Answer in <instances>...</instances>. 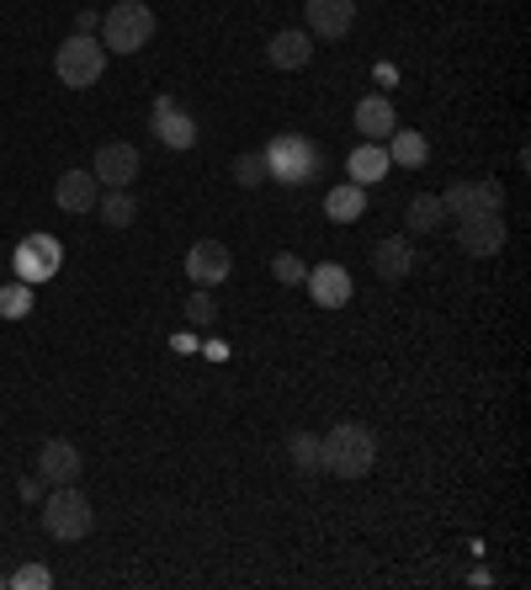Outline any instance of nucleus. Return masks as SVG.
Here are the masks:
<instances>
[{
  "label": "nucleus",
  "mask_w": 531,
  "mask_h": 590,
  "mask_svg": "<svg viewBox=\"0 0 531 590\" xmlns=\"http://www.w3.org/2000/svg\"><path fill=\"white\" fill-rule=\"evenodd\" d=\"M351 128H357L362 139H372V144H383L388 133L399 128V112H393V101L388 97H362L357 101V112H351Z\"/></svg>",
  "instance_id": "nucleus-17"
},
{
  "label": "nucleus",
  "mask_w": 531,
  "mask_h": 590,
  "mask_svg": "<svg viewBox=\"0 0 531 590\" xmlns=\"http://www.w3.org/2000/svg\"><path fill=\"white\" fill-rule=\"evenodd\" d=\"M43 527H49V538H59V542H80L97 527V506L80 494V484H53V490L43 494Z\"/></svg>",
  "instance_id": "nucleus-3"
},
{
  "label": "nucleus",
  "mask_w": 531,
  "mask_h": 590,
  "mask_svg": "<svg viewBox=\"0 0 531 590\" xmlns=\"http://www.w3.org/2000/svg\"><path fill=\"white\" fill-rule=\"evenodd\" d=\"M372 271L383 277V282H404L414 271V240L410 234H388L372 246Z\"/></svg>",
  "instance_id": "nucleus-16"
},
{
  "label": "nucleus",
  "mask_w": 531,
  "mask_h": 590,
  "mask_svg": "<svg viewBox=\"0 0 531 590\" xmlns=\"http://www.w3.org/2000/svg\"><path fill=\"white\" fill-rule=\"evenodd\" d=\"M404 223H410V234H435V229L447 223L441 192H420V197H410V208H404Z\"/></svg>",
  "instance_id": "nucleus-23"
},
{
  "label": "nucleus",
  "mask_w": 531,
  "mask_h": 590,
  "mask_svg": "<svg viewBox=\"0 0 531 590\" xmlns=\"http://www.w3.org/2000/svg\"><path fill=\"white\" fill-rule=\"evenodd\" d=\"M345 176H351L357 187H378V181H388V176H393V160H388L383 144L362 139V144L351 149V160H345Z\"/></svg>",
  "instance_id": "nucleus-18"
},
{
  "label": "nucleus",
  "mask_w": 531,
  "mask_h": 590,
  "mask_svg": "<svg viewBox=\"0 0 531 590\" xmlns=\"http://www.w3.org/2000/svg\"><path fill=\"white\" fill-rule=\"evenodd\" d=\"M441 208L452 219H473V213H505V187L494 176H479V181H452L441 192Z\"/></svg>",
  "instance_id": "nucleus-6"
},
{
  "label": "nucleus",
  "mask_w": 531,
  "mask_h": 590,
  "mask_svg": "<svg viewBox=\"0 0 531 590\" xmlns=\"http://www.w3.org/2000/svg\"><path fill=\"white\" fill-rule=\"evenodd\" d=\"M91 176H97L101 187H133V176H139V149L128 144V139L101 144L97 160H91Z\"/></svg>",
  "instance_id": "nucleus-14"
},
{
  "label": "nucleus",
  "mask_w": 531,
  "mask_h": 590,
  "mask_svg": "<svg viewBox=\"0 0 531 590\" xmlns=\"http://www.w3.org/2000/svg\"><path fill=\"white\" fill-rule=\"evenodd\" d=\"M149 123H154V139H160L166 149H192L197 144V118H192V112H181L176 97H154Z\"/></svg>",
  "instance_id": "nucleus-10"
},
{
  "label": "nucleus",
  "mask_w": 531,
  "mask_h": 590,
  "mask_svg": "<svg viewBox=\"0 0 531 590\" xmlns=\"http://www.w3.org/2000/svg\"><path fill=\"white\" fill-rule=\"evenodd\" d=\"M17 490H22V500H43V494H49V484H43V473H27Z\"/></svg>",
  "instance_id": "nucleus-31"
},
{
  "label": "nucleus",
  "mask_w": 531,
  "mask_h": 590,
  "mask_svg": "<svg viewBox=\"0 0 531 590\" xmlns=\"http://www.w3.org/2000/svg\"><path fill=\"white\" fill-rule=\"evenodd\" d=\"M324 213H330L335 223H357L367 213V187H357V181L330 187V197H324Z\"/></svg>",
  "instance_id": "nucleus-24"
},
{
  "label": "nucleus",
  "mask_w": 531,
  "mask_h": 590,
  "mask_svg": "<svg viewBox=\"0 0 531 590\" xmlns=\"http://www.w3.org/2000/svg\"><path fill=\"white\" fill-rule=\"evenodd\" d=\"M261 154H266L271 181H282V187H309V181L324 171V149H319L314 139H303V133H277Z\"/></svg>",
  "instance_id": "nucleus-2"
},
{
  "label": "nucleus",
  "mask_w": 531,
  "mask_h": 590,
  "mask_svg": "<svg viewBox=\"0 0 531 590\" xmlns=\"http://www.w3.org/2000/svg\"><path fill=\"white\" fill-rule=\"evenodd\" d=\"M97 197H101V181L91 171H64L53 181L59 213H97Z\"/></svg>",
  "instance_id": "nucleus-15"
},
{
  "label": "nucleus",
  "mask_w": 531,
  "mask_h": 590,
  "mask_svg": "<svg viewBox=\"0 0 531 590\" xmlns=\"http://www.w3.org/2000/svg\"><path fill=\"white\" fill-rule=\"evenodd\" d=\"M229 271H234V256L223 240H197L187 250V277H192L197 288H218V282H229Z\"/></svg>",
  "instance_id": "nucleus-11"
},
{
  "label": "nucleus",
  "mask_w": 531,
  "mask_h": 590,
  "mask_svg": "<svg viewBox=\"0 0 531 590\" xmlns=\"http://www.w3.org/2000/svg\"><path fill=\"white\" fill-rule=\"evenodd\" d=\"M6 586H17V590H49L53 586V569L49 564H22Z\"/></svg>",
  "instance_id": "nucleus-27"
},
{
  "label": "nucleus",
  "mask_w": 531,
  "mask_h": 590,
  "mask_svg": "<svg viewBox=\"0 0 531 590\" xmlns=\"http://www.w3.org/2000/svg\"><path fill=\"white\" fill-rule=\"evenodd\" d=\"M187 320L192 324H213L218 320V303L208 298V288H197V293L187 298Z\"/></svg>",
  "instance_id": "nucleus-29"
},
{
  "label": "nucleus",
  "mask_w": 531,
  "mask_h": 590,
  "mask_svg": "<svg viewBox=\"0 0 531 590\" xmlns=\"http://www.w3.org/2000/svg\"><path fill=\"white\" fill-rule=\"evenodd\" d=\"M0 586H6V580H0Z\"/></svg>",
  "instance_id": "nucleus-32"
},
{
  "label": "nucleus",
  "mask_w": 531,
  "mask_h": 590,
  "mask_svg": "<svg viewBox=\"0 0 531 590\" xmlns=\"http://www.w3.org/2000/svg\"><path fill=\"white\" fill-rule=\"evenodd\" d=\"M107 70V49H101V38H86V32H70L59 53H53V74H59V86H70V91H91Z\"/></svg>",
  "instance_id": "nucleus-5"
},
{
  "label": "nucleus",
  "mask_w": 531,
  "mask_h": 590,
  "mask_svg": "<svg viewBox=\"0 0 531 590\" xmlns=\"http://www.w3.org/2000/svg\"><path fill=\"white\" fill-rule=\"evenodd\" d=\"M319 442H324V473H335V479H362L378 463V437L362 420H340Z\"/></svg>",
  "instance_id": "nucleus-1"
},
{
  "label": "nucleus",
  "mask_w": 531,
  "mask_h": 590,
  "mask_svg": "<svg viewBox=\"0 0 531 590\" xmlns=\"http://www.w3.org/2000/svg\"><path fill=\"white\" fill-rule=\"evenodd\" d=\"M288 458H292V468H298L303 479L324 473V442H319V431H292V437H288Z\"/></svg>",
  "instance_id": "nucleus-22"
},
{
  "label": "nucleus",
  "mask_w": 531,
  "mask_h": 590,
  "mask_svg": "<svg viewBox=\"0 0 531 590\" xmlns=\"http://www.w3.org/2000/svg\"><path fill=\"white\" fill-rule=\"evenodd\" d=\"M303 288H309V298H314L319 309H345V303H351V293H357L351 271L335 267V261H324V267H309Z\"/></svg>",
  "instance_id": "nucleus-13"
},
{
  "label": "nucleus",
  "mask_w": 531,
  "mask_h": 590,
  "mask_svg": "<svg viewBox=\"0 0 531 590\" xmlns=\"http://www.w3.org/2000/svg\"><path fill=\"white\" fill-rule=\"evenodd\" d=\"M266 59H271L277 70H303V64L314 59V38H309L303 27H288V32H277V38L266 43Z\"/></svg>",
  "instance_id": "nucleus-20"
},
{
  "label": "nucleus",
  "mask_w": 531,
  "mask_h": 590,
  "mask_svg": "<svg viewBox=\"0 0 531 590\" xmlns=\"http://www.w3.org/2000/svg\"><path fill=\"white\" fill-rule=\"evenodd\" d=\"M505 213H473V219H458V246L462 256H479V261H489V256H500L505 250Z\"/></svg>",
  "instance_id": "nucleus-8"
},
{
  "label": "nucleus",
  "mask_w": 531,
  "mask_h": 590,
  "mask_svg": "<svg viewBox=\"0 0 531 590\" xmlns=\"http://www.w3.org/2000/svg\"><path fill=\"white\" fill-rule=\"evenodd\" d=\"M383 149H388V160H393V171H420L431 160V139L420 128H393L383 139Z\"/></svg>",
  "instance_id": "nucleus-19"
},
{
  "label": "nucleus",
  "mask_w": 531,
  "mask_h": 590,
  "mask_svg": "<svg viewBox=\"0 0 531 590\" xmlns=\"http://www.w3.org/2000/svg\"><path fill=\"white\" fill-rule=\"evenodd\" d=\"M22 314H32V282H6L0 288V320H22Z\"/></svg>",
  "instance_id": "nucleus-25"
},
{
  "label": "nucleus",
  "mask_w": 531,
  "mask_h": 590,
  "mask_svg": "<svg viewBox=\"0 0 531 590\" xmlns=\"http://www.w3.org/2000/svg\"><path fill=\"white\" fill-rule=\"evenodd\" d=\"M38 473H43V484H80V473H86V458H80V447L64 442V437H53V442L38 447Z\"/></svg>",
  "instance_id": "nucleus-12"
},
{
  "label": "nucleus",
  "mask_w": 531,
  "mask_h": 590,
  "mask_svg": "<svg viewBox=\"0 0 531 590\" xmlns=\"http://www.w3.org/2000/svg\"><path fill=\"white\" fill-rule=\"evenodd\" d=\"M11 267H17V277L22 282H49V277H59V267H64V246L53 240V234H27V240H17V250H11Z\"/></svg>",
  "instance_id": "nucleus-7"
},
{
  "label": "nucleus",
  "mask_w": 531,
  "mask_h": 590,
  "mask_svg": "<svg viewBox=\"0 0 531 590\" xmlns=\"http://www.w3.org/2000/svg\"><path fill=\"white\" fill-rule=\"evenodd\" d=\"M303 17H309V27H303L309 38L335 43L357 27V0H303Z\"/></svg>",
  "instance_id": "nucleus-9"
},
{
  "label": "nucleus",
  "mask_w": 531,
  "mask_h": 590,
  "mask_svg": "<svg viewBox=\"0 0 531 590\" xmlns=\"http://www.w3.org/2000/svg\"><path fill=\"white\" fill-rule=\"evenodd\" d=\"M97 219L107 223V229H128V223L139 219V202H133L128 187H107V192L97 197Z\"/></svg>",
  "instance_id": "nucleus-21"
},
{
  "label": "nucleus",
  "mask_w": 531,
  "mask_h": 590,
  "mask_svg": "<svg viewBox=\"0 0 531 590\" xmlns=\"http://www.w3.org/2000/svg\"><path fill=\"white\" fill-rule=\"evenodd\" d=\"M271 277H277V282H303V277H309V267H303V256H292V250H282V256H271Z\"/></svg>",
  "instance_id": "nucleus-28"
},
{
  "label": "nucleus",
  "mask_w": 531,
  "mask_h": 590,
  "mask_svg": "<svg viewBox=\"0 0 531 590\" xmlns=\"http://www.w3.org/2000/svg\"><path fill=\"white\" fill-rule=\"evenodd\" d=\"M154 38V11L144 0H118L112 11H101V49L107 53H139Z\"/></svg>",
  "instance_id": "nucleus-4"
},
{
  "label": "nucleus",
  "mask_w": 531,
  "mask_h": 590,
  "mask_svg": "<svg viewBox=\"0 0 531 590\" xmlns=\"http://www.w3.org/2000/svg\"><path fill=\"white\" fill-rule=\"evenodd\" d=\"M74 32L97 38V32H101V11H97V6H80V11H74Z\"/></svg>",
  "instance_id": "nucleus-30"
},
{
  "label": "nucleus",
  "mask_w": 531,
  "mask_h": 590,
  "mask_svg": "<svg viewBox=\"0 0 531 590\" xmlns=\"http://www.w3.org/2000/svg\"><path fill=\"white\" fill-rule=\"evenodd\" d=\"M234 181H240V187H266V181H271L261 149H250V154H240V160H234Z\"/></svg>",
  "instance_id": "nucleus-26"
}]
</instances>
